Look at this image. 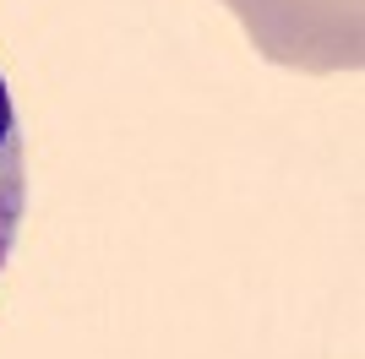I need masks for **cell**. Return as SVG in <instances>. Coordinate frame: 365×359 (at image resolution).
I'll return each instance as SVG.
<instances>
[{
    "mask_svg": "<svg viewBox=\"0 0 365 359\" xmlns=\"http://www.w3.org/2000/svg\"><path fill=\"white\" fill-rule=\"evenodd\" d=\"M251 49L311 76L365 66V0H224Z\"/></svg>",
    "mask_w": 365,
    "mask_h": 359,
    "instance_id": "cell-1",
    "label": "cell"
},
{
    "mask_svg": "<svg viewBox=\"0 0 365 359\" xmlns=\"http://www.w3.org/2000/svg\"><path fill=\"white\" fill-rule=\"evenodd\" d=\"M22 212H28V152H22V125H16L11 88L0 76V272H6V261L16 251Z\"/></svg>",
    "mask_w": 365,
    "mask_h": 359,
    "instance_id": "cell-2",
    "label": "cell"
}]
</instances>
